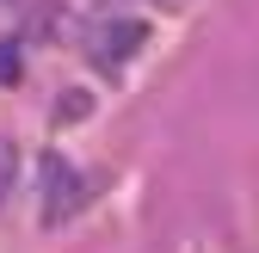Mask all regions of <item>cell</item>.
<instances>
[{"label":"cell","mask_w":259,"mask_h":253,"mask_svg":"<svg viewBox=\"0 0 259 253\" xmlns=\"http://www.w3.org/2000/svg\"><path fill=\"white\" fill-rule=\"evenodd\" d=\"M37 179H44V223H68V216L80 210V173L62 161V154H44V167H37Z\"/></svg>","instance_id":"cell-1"},{"label":"cell","mask_w":259,"mask_h":253,"mask_svg":"<svg viewBox=\"0 0 259 253\" xmlns=\"http://www.w3.org/2000/svg\"><path fill=\"white\" fill-rule=\"evenodd\" d=\"M142 44H148L142 19H111V25H99V37H93V56H99V68H123Z\"/></svg>","instance_id":"cell-2"},{"label":"cell","mask_w":259,"mask_h":253,"mask_svg":"<svg viewBox=\"0 0 259 253\" xmlns=\"http://www.w3.org/2000/svg\"><path fill=\"white\" fill-rule=\"evenodd\" d=\"M87 111H93V93H80V87H74V93H62V99H56V123H80Z\"/></svg>","instance_id":"cell-3"},{"label":"cell","mask_w":259,"mask_h":253,"mask_svg":"<svg viewBox=\"0 0 259 253\" xmlns=\"http://www.w3.org/2000/svg\"><path fill=\"white\" fill-rule=\"evenodd\" d=\"M19 74H25V56H19V44H0V87H19Z\"/></svg>","instance_id":"cell-4"},{"label":"cell","mask_w":259,"mask_h":253,"mask_svg":"<svg viewBox=\"0 0 259 253\" xmlns=\"http://www.w3.org/2000/svg\"><path fill=\"white\" fill-rule=\"evenodd\" d=\"M13 173H19V154H13V142H0V198L13 192Z\"/></svg>","instance_id":"cell-5"}]
</instances>
